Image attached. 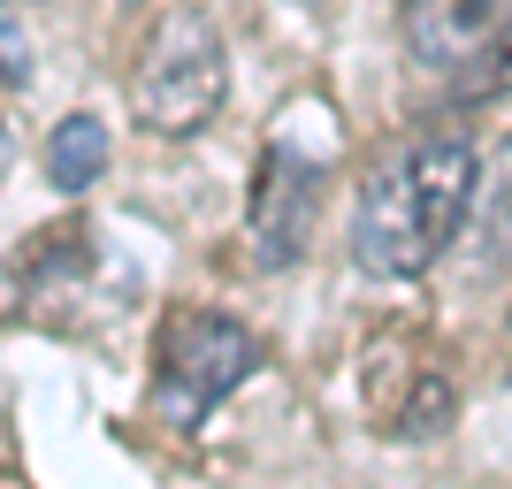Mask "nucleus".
I'll return each mask as SVG.
<instances>
[{
  "mask_svg": "<svg viewBox=\"0 0 512 489\" xmlns=\"http://www.w3.org/2000/svg\"><path fill=\"white\" fill-rule=\"evenodd\" d=\"M482 192V153L459 130H421L390 146L360 184L352 207V260L375 283H413L459 245Z\"/></svg>",
  "mask_w": 512,
  "mask_h": 489,
  "instance_id": "obj_1",
  "label": "nucleus"
},
{
  "mask_svg": "<svg viewBox=\"0 0 512 489\" xmlns=\"http://www.w3.org/2000/svg\"><path fill=\"white\" fill-rule=\"evenodd\" d=\"M230 100V46L207 8H169L153 16L130 62V115L146 138H199Z\"/></svg>",
  "mask_w": 512,
  "mask_h": 489,
  "instance_id": "obj_2",
  "label": "nucleus"
},
{
  "mask_svg": "<svg viewBox=\"0 0 512 489\" xmlns=\"http://www.w3.org/2000/svg\"><path fill=\"white\" fill-rule=\"evenodd\" d=\"M260 367H268V344L237 314L176 306L161 321V344H153V405H161V421L199 428L214 405H230L237 390L253 383Z\"/></svg>",
  "mask_w": 512,
  "mask_h": 489,
  "instance_id": "obj_3",
  "label": "nucleus"
},
{
  "mask_svg": "<svg viewBox=\"0 0 512 489\" xmlns=\"http://www.w3.org/2000/svg\"><path fill=\"white\" fill-rule=\"evenodd\" d=\"M406 54L459 100L512 92V0H406Z\"/></svg>",
  "mask_w": 512,
  "mask_h": 489,
  "instance_id": "obj_4",
  "label": "nucleus"
},
{
  "mask_svg": "<svg viewBox=\"0 0 512 489\" xmlns=\"http://www.w3.org/2000/svg\"><path fill=\"white\" fill-rule=\"evenodd\" d=\"M314 222H321V161L299 153L291 138L260 146L253 192H245V253H253V268H268V276L299 268L306 245H314Z\"/></svg>",
  "mask_w": 512,
  "mask_h": 489,
  "instance_id": "obj_5",
  "label": "nucleus"
},
{
  "mask_svg": "<svg viewBox=\"0 0 512 489\" xmlns=\"http://www.w3.org/2000/svg\"><path fill=\"white\" fill-rule=\"evenodd\" d=\"M367 413L390 444H436L459 421V383L421 337H375L367 344Z\"/></svg>",
  "mask_w": 512,
  "mask_h": 489,
  "instance_id": "obj_6",
  "label": "nucleus"
},
{
  "mask_svg": "<svg viewBox=\"0 0 512 489\" xmlns=\"http://www.w3.org/2000/svg\"><path fill=\"white\" fill-rule=\"evenodd\" d=\"M100 169H107V123L92 107H77V115H62L54 138H46V176H54V192H92Z\"/></svg>",
  "mask_w": 512,
  "mask_h": 489,
  "instance_id": "obj_7",
  "label": "nucleus"
},
{
  "mask_svg": "<svg viewBox=\"0 0 512 489\" xmlns=\"http://www.w3.org/2000/svg\"><path fill=\"white\" fill-rule=\"evenodd\" d=\"M474 222H482V260L512 268V130L482 161V192H474Z\"/></svg>",
  "mask_w": 512,
  "mask_h": 489,
  "instance_id": "obj_8",
  "label": "nucleus"
},
{
  "mask_svg": "<svg viewBox=\"0 0 512 489\" xmlns=\"http://www.w3.org/2000/svg\"><path fill=\"white\" fill-rule=\"evenodd\" d=\"M0 39H8V92L23 100V85H31V39H23V0H8V16H0Z\"/></svg>",
  "mask_w": 512,
  "mask_h": 489,
  "instance_id": "obj_9",
  "label": "nucleus"
},
{
  "mask_svg": "<svg viewBox=\"0 0 512 489\" xmlns=\"http://www.w3.org/2000/svg\"><path fill=\"white\" fill-rule=\"evenodd\" d=\"M299 8H321V0H299Z\"/></svg>",
  "mask_w": 512,
  "mask_h": 489,
  "instance_id": "obj_10",
  "label": "nucleus"
},
{
  "mask_svg": "<svg viewBox=\"0 0 512 489\" xmlns=\"http://www.w3.org/2000/svg\"><path fill=\"white\" fill-rule=\"evenodd\" d=\"M505 329H512V321H505Z\"/></svg>",
  "mask_w": 512,
  "mask_h": 489,
  "instance_id": "obj_11",
  "label": "nucleus"
}]
</instances>
